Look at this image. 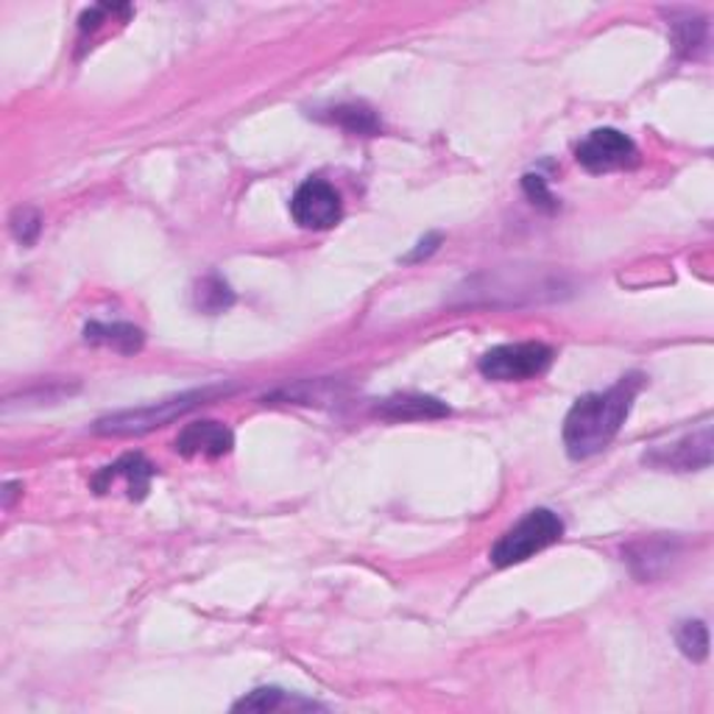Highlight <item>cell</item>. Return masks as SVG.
Masks as SVG:
<instances>
[{
  "mask_svg": "<svg viewBox=\"0 0 714 714\" xmlns=\"http://www.w3.org/2000/svg\"><path fill=\"white\" fill-rule=\"evenodd\" d=\"M673 31H675V48H678L684 57H692V53L706 42V23H703V20L673 23Z\"/></svg>",
  "mask_w": 714,
  "mask_h": 714,
  "instance_id": "cell-16",
  "label": "cell"
},
{
  "mask_svg": "<svg viewBox=\"0 0 714 714\" xmlns=\"http://www.w3.org/2000/svg\"><path fill=\"white\" fill-rule=\"evenodd\" d=\"M84 338L90 343H98V346H109L114 352L132 354L143 349V330H138L134 324H123V321H114V324H101V321H92V324L84 326Z\"/></svg>",
  "mask_w": 714,
  "mask_h": 714,
  "instance_id": "cell-11",
  "label": "cell"
},
{
  "mask_svg": "<svg viewBox=\"0 0 714 714\" xmlns=\"http://www.w3.org/2000/svg\"><path fill=\"white\" fill-rule=\"evenodd\" d=\"M640 389L642 374H628L620 378L612 389L581 396L564 419L566 455L572 461H586L606 450L623 430Z\"/></svg>",
  "mask_w": 714,
  "mask_h": 714,
  "instance_id": "cell-1",
  "label": "cell"
},
{
  "mask_svg": "<svg viewBox=\"0 0 714 714\" xmlns=\"http://www.w3.org/2000/svg\"><path fill=\"white\" fill-rule=\"evenodd\" d=\"M645 463L658 469H675V472H692V469H706L712 463V430L703 428L701 433H692L673 444L670 450H656L645 455Z\"/></svg>",
  "mask_w": 714,
  "mask_h": 714,
  "instance_id": "cell-7",
  "label": "cell"
},
{
  "mask_svg": "<svg viewBox=\"0 0 714 714\" xmlns=\"http://www.w3.org/2000/svg\"><path fill=\"white\" fill-rule=\"evenodd\" d=\"M378 413L391 422H416V419H439L450 413V408L444 402H439L435 396L422 394H396L389 396L378 405Z\"/></svg>",
  "mask_w": 714,
  "mask_h": 714,
  "instance_id": "cell-10",
  "label": "cell"
},
{
  "mask_svg": "<svg viewBox=\"0 0 714 714\" xmlns=\"http://www.w3.org/2000/svg\"><path fill=\"white\" fill-rule=\"evenodd\" d=\"M291 215L302 229L324 232L332 229L343 215V204L338 190L324 179H308L299 184V190L291 199Z\"/></svg>",
  "mask_w": 714,
  "mask_h": 714,
  "instance_id": "cell-6",
  "label": "cell"
},
{
  "mask_svg": "<svg viewBox=\"0 0 714 714\" xmlns=\"http://www.w3.org/2000/svg\"><path fill=\"white\" fill-rule=\"evenodd\" d=\"M561 536H564V522H561V516L550 509H533L531 514L522 516L514 527H509V531L494 542L489 559H492L494 566L522 564V561H527L531 555L547 550L550 544L561 542Z\"/></svg>",
  "mask_w": 714,
  "mask_h": 714,
  "instance_id": "cell-3",
  "label": "cell"
},
{
  "mask_svg": "<svg viewBox=\"0 0 714 714\" xmlns=\"http://www.w3.org/2000/svg\"><path fill=\"white\" fill-rule=\"evenodd\" d=\"M234 302V293L229 291L227 282L221 280V276H204V280L195 285V308L204 310V313L215 315V313H223L227 308H232Z\"/></svg>",
  "mask_w": 714,
  "mask_h": 714,
  "instance_id": "cell-13",
  "label": "cell"
},
{
  "mask_svg": "<svg viewBox=\"0 0 714 714\" xmlns=\"http://www.w3.org/2000/svg\"><path fill=\"white\" fill-rule=\"evenodd\" d=\"M229 391L232 389L210 385V389L188 391V394L171 396V400H162V402H151V405H143V408H129V411L109 413V416L98 419L92 430H95L98 435H143V433H151V430L177 422L179 416L190 413L193 408L204 405L207 400L227 396Z\"/></svg>",
  "mask_w": 714,
  "mask_h": 714,
  "instance_id": "cell-2",
  "label": "cell"
},
{
  "mask_svg": "<svg viewBox=\"0 0 714 714\" xmlns=\"http://www.w3.org/2000/svg\"><path fill=\"white\" fill-rule=\"evenodd\" d=\"M40 229H42V218L37 215L34 210H29V207H26V210L20 207V210L12 215V232L23 247H31V243L40 238Z\"/></svg>",
  "mask_w": 714,
  "mask_h": 714,
  "instance_id": "cell-17",
  "label": "cell"
},
{
  "mask_svg": "<svg viewBox=\"0 0 714 714\" xmlns=\"http://www.w3.org/2000/svg\"><path fill=\"white\" fill-rule=\"evenodd\" d=\"M553 363V349L547 343H503L481 358V374L497 383H520L544 374Z\"/></svg>",
  "mask_w": 714,
  "mask_h": 714,
  "instance_id": "cell-4",
  "label": "cell"
},
{
  "mask_svg": "<svg viewBox=\"0 0 714 714\" xmlns=\"http://www.w3.org/2000/svg\"><path fill=\"white\" fill-rule=\"evenodd\" d=\"M522 190H525V195L531 199V204L542 207V210L547 212L559 210V201H555V195L550 193L547 182H544V177H539V173H527V177H522Z\"/></svg>",
  "mask_w": 714,
  "mask_h": 714,
  "instance_id": "cell-18",
  "label": "cell"
},
{
  "mask_svg": "<svg viewBox=\"0 0 714 714\" xmlns=\"http://www.w3.org/2000/svg\"><path fill=\"white\" fill-rule=\"evenodd\" d=\"M154 472L157 469L151 466V463L145 461L140 452H129V455H123L118 463H112V466L103 469L95 481H92V486H95L98 492H107L109 483L118 481V477H123V481H127L129 500H143L145 494H149Z\"/></svg>",
  "mask_w": 714,
  "mask_h": 714,
  "instance_id": "cell-9",
  "label": "cell"
},
{
  "mask_svg": "<svg viewBox=\"0 0 714 714\" xmlns=\"http://www.w3.org/2000/svg\"><path fill=\"white\" fill-rule=\"evenodd\" d=\"M332 123H338L341 129L352 134H378L380 132V118L363 103H341V107L330 109L326 114Z\"/></svg>",
  "mask_w": 714,
  "mask_h": 714,
  "instance_id": "cell-12",
  "label": "cell"
},
{
  "mask_svg": "<svg viewBox=\"0 0 714 714\" xmlns=\"http://www.w3.org/2000/svg\"><path fill=\"white\" fill-rule=\"evenodd\" d=\"M675 642H678L681 653L692 662H703L708 656V631L701 620L681 623V628L675 631Z\"/></svg>",
  "mask_w": 714,
  "mask_h": 714,
  "instance_id": "cell-14",
  "label": "cell"
},
{
  "mask_svg": "<svg viewBox=\"0 0 714 714\" xmlns=\"http://www.w3.org/2000/svg\"><path fill=\"white\" fill-rule=\"evenodd\" d=\"M291 703V695L276 686H260V690L249 692L247 697L234 703V712H276V708L288 706Z\"/></svg>",
  "mask_w": 714,
  "mask_h": 714,
  "instance_id": "cell-15",
  "label": "cell"
},
{
  "mask_svg": "<svg viewBox=\"0 0 714 714\" xmlns=\"http://www.w3.org/2000/svg\"><path fill=\"white\" fill-rule=\"evenodd\" d=\"M575 160L589 173L623 171V168L636 165L640 149L628 134L617 132V129H594L586 140H581Z\"/></svg>",
  "mask_w": 714,
  "mask_h": 714,
  "instance_id": "cell-5",
  "label": "cell"
},
{
  "mask_svg": "<svg viewBox=\"0 0 714 714\" xmlns=\"http://www.w3.org/2000/svg\"><path fill=\"white\" fill-rule=\"evenodd\" d=\"M439 243H441V234H430V238H424V241L419 243V247L413 249L411 254H408L405 263H419V260L430 258V254H433L435 249H439Z\"/></svg>",
  "mask_w": 714,
  "mask_h": 714,
  "instance_id": "cell-19",
  "label": "cell"
},
{
  "mask_svg": "<svg viewBox=\"0 0 714 714\" xmlns=\"http://www.w3.org/2000/svg\"><path fill=\"white\" fill-rule=\"evenodd\" d=\"M234 435L221 422H193L179 433L177 452L188 457H223L232 452Z\"/></svg>",
  "mask_w": 714,
  "mask_h": 714,
  "instance_id": "cell-8",
  "label": "cell"
}]
</instances>
